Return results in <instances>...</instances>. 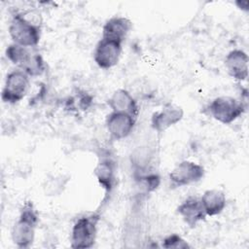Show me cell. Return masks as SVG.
I'll return each mask as SVG.
<instances>
[{
    "mask_svg": "<svg viewBox=\"0 0 249 249\" xmlns=\"http://www.w3.org/2000/svg\"><path fill=\"white\" fill-rule=\"evenodd\" d=\"M30 89V77L19 69H15L6 75L1 91V99L7 104L20 102Z\"/></svg>",
    "mask_w": 249,
    "mask_h": 249,
    "instance_id": "cell-6",
    "label": "cell"
},
{
    "mask_svg": "<svg viewBox=\"0 0 249 249\" xmlns=\"http://www.w3.org/2000/svg\"><path fill=\"white\" fill-rule=\"evenodd\" d=\"M108 105L112 112L128 114L137 119L139 106L133 95L124 89H116L108 99Z\"/></svg>",
    "mask_w": 249,
    "mask_h": 249,
    "instance_id": "cell-14",
    "label": "cell"
},
{
    "mask_svg": "<svg viewBox=\"0 0 249 249\" xmlns=\"http://www.w3.org/2000/svg\"><path fill=\"white\" fill-rule=\"evenodd\" d=\"M123 43L114 39L101 37L93 51V60L101 69L116 66L121 58Z\"/></svg>",
    "mask_w": 249,
    "mask_h": 249,
    "instance_id": "cell-8",
    "label": "cell"
},
{
    "mask_svg": "<svg viewBox=\"0 0 249 249\" xmlns=\"http://www.w3.org/2000/svg\"><path fill=\"white\" fill-rule=\"evenodd\" d=\"M199 198L205 214L208 217L221 214L227 205V197L225 193L217 189L206 190Z\"/></svg>",
    "mask_w": 249,
    "mask_h": 249,
    "instance_id": "cell-17",
    "label": "cell"
},
{
    "mask_svg": "<svg viewBox=\"0 0 249 249\" xmlns=\"http://www.w3.org/2000/svg\"><path fill=\"white\" fill-rule=\"evenodd\" d=\"M235 5H236L237 8L240 9L241 11H245V12L248 11L249 2H248L247 0H238V1L235 2Z\"/></svg>",
    "mask_w": 249,
    "mask_h": 249,
    "instance_id": "cell-19",
    "label": "cell"
},
{
    "mask_svg": "<svg viewBox=\"0 0 249 249\" xmlns=\"http://www.w3.org/2000/svg\"><path fill=\"white\" fill-rule=\"evenodd\" d=\"M100 215L87 214L79 217L72 226L70 232V246L74 249L91 248L96 240Z\"/></svg>",
    "mask_w": 249,
    "mask_h": 249,
    "instance_id": "cell-4",
    "label": "cell"
},
{
    "mask_svg": "<svg viewBox=\"0 0 249 249\" xmlns=\"http://www.w3.org/2000/svg\"><path fill=\"white\" fill-rule=\"evenodd\" d=\"M8 32L14 44L26 48H36L41 39V25L27 19L22 13L13 16Z\"/></svg>",
    "mask_w": 249,
    "mask_h": 249,
    "instance_id": "cell-3",
    "label": "cell"
},
{
    "mask_svg": "<svg viewBox=\"0 0 249 249\" xmlns=\"http://www.w3.org/2000/svg\"><path fill=\"white\" fill-rule=\"evenodd\" d=\"M161 247L165 249H186L191 248V245L181 235L171 233L162 239Z\"/></svg>",
    "mask_w": 249,
    "mask_h": 249,
    "instance_id": "cell-18",
    "label": "cell"
},
{
    "mask_svg": "<svg viewBox=\"0 0 249 249\" xmlns=\"http://www.w3.org/2000/svg\"><path fill=\"white\" fill-rule=\"evenodd\" d=\"M93 174L106 196L112 193L117 184V163L111 158H102L94 167Z\"/></svg>",
    "mask_w": 249,
    "mask_h": 249,
    "instance_id": "cell-12",
    "label": "cell"
},
{
    "mask_svg": "<svg viewBox=\"0 0 249 249\" xmlns=\"http://www.w3.org/2000/svg\"><path fill=\"white\" fill-rule=\"evenodd\" d=\"M177 213L183 221L191 228H195L199 222L205 220L207 217L200 198L191 196L183 200L176 209Z\"/></svg>",
    "mask_w": 249,
    "mask_h": 249,
    "instance_id": "cell-13",
    "label": "cell"
},
{
    "mask_svg": "<svg viewBox=\"0 0 249 249\" xmlns=\"http://www.w3.org/2000/svg\"><path fill=\"white\" fill-rule=\"evenodd\" d=\"M136 124V118L118 112H111L107 115L105 125L107 132L109 133L111 139L122 140L126 138L132 132Z\"/></svg>",
    "mask_w": 249,
    "mask_h": 249,
    "instance_id": "cell-10",
    "label": "cell"
},
{
    "mask_svg": "<svg viewBox=\"0 0 249 249\" xmlns=\"http://www.w3.org/2000/svg\"><path fill=\"white\" fill-rule=\"evenodd\" d=\"M5 54L18 69L29 77H39L46 71V62L35 48H26L12 43L6 48Z\"/></svg>",
    "mask_w": 249,
    "mask_h": 249,
    "instance_id": "cell-2",
    "label": "cell"
},
{
    "mask_svg": "<svg viewBox=\"0 0 249 249\" xmlns=\"http://www.w3.org/2000/svg\"><path fill=\"white\" fill-rule=\"evenodd\" d=\"M205 174L204 167L193 160L178 162L169 172V181L173 187L181 188L199 182Z\"/></svg>",
    "mask_w": 249,
    "mask_h": 249,
    "instance_id": "cell-7",
    "label": "cell"
},
{
    "mask_svg": "<svg viewBox=\"0 0 249 249\" xmlns=\"http://www.w3.org/2000/svg\"><path fill=\"white\" fill-rule=\"evenodd\" d=\"M39 224L38 212L32 201H26L22 205L18 218L13 225L11 238L13 243L21 249L29 248L34 240L36 229Z\"/></svg>",
    "mask_w": 249,
    "mask_h": 249,
    "instance_id": "cell-1",
    "label": "cell"
},
{
    "mask_svg": "<svg viewBox=\"0 0 249 249\" xmlns=\"http://www.w3.org/2000/svg\"><path fill=\"white\" fill-rule=\"evenodd\" d=\"M183 117L184 110L181 106L173 103H166L160 110L156 111L152 115L151 126L155 131L161 133L181 122Z\"/></svg>",
    "mask_w": 249,
    "mask_h": 249,
    "instance_id": "cell-9",
    "label": "cell"
},
{
    "mask_svg": "<svg viewBox=\"0 0 249 249\" xmlns=\"http://www.w3.org/2000/svg\"><path fill=\"white\" fill-rule=\"evenodd\" d=\"M224 62L228 74L232 79L242 82L248 78L249 58L244 51L240 49L231 50L226 55Z\"/></svg>",
    "mask_w": 249,
    "mask_h": 249,
    "instance_id": "cell-11",
    "label": "cell"
},
{
    "mask_svg": "<svg viewBox=\"0 0 249 249\" xmlns=\"http://www.w3.org/2000/svg\"><path fill=\"white\" fill-rule=\"evenodd\" d=\"M132 28V22L129 18L121 16L110 18L102 27V36L114 39L122 43L124 42Z\"/></svg>",
    "mask_w": 249,
    "mask_h": 249,
    "instance_id": "cell-16",
    "label": "cell"
},
{
    "mask_svg": "<svg viewBox=\"0 0 249 249\" xmlns=\"http://www.w3.org/2000/svg\"><path fill=\"white\" fill-rule=\"evenodd\" d=\"M154 157L155 152L149 146H141L133 150L130 155V165L134 180L154 172L152 170Z\"/></svg>",
    "mask_w": 249,
    "mask_h": 249,
    "instance_id": "cell-15",
    "label": "cell"
},
{
    "mask_svg": "<svg viewBox=\"0 0 249 249\" xmlns=\"http://www.w3.org/2000/svg\"><path fill=\"white\" fill-rule=\"evenodd\" d=\"M245 111L243 102L230 95L215 97L208 105L210 116L223 124H231Z\"/></svg>",
    "mask_w": 249,
    "mask_h": 249,
    "instance_id": "cell-5",
    "label": "cell"
}]
</instances>
